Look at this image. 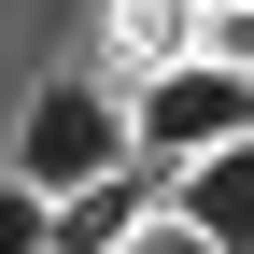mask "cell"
Wrapping results in <instances>:
<instances>
[{"label": "cell", "instance_id": "cell-1", "mask_svg": "<svg viewBox=\"0 0 254 254\" xmlns=\"http://www.w3.org/2000/svg\"><path fill=\"white\" fill-rule=\"evenodd\" d=\"M240 127H254V71H226V57H170V71H141V99H127V155L184 170V155L240 141Z\"/></svg>", "mask_w": 254, "mask_h": 254}, {"label": "cell", "instance_id": "cell-2", "mask_svg": "<svg viewBox=\"0 0 254 254\" xmlns=\"http://www.w3.org/2000/svg\"><path fill=\"white\" fill-rule=\"evenodd\" d=\"M113 155H127V99L85 85V71H57L43 99H28V127H14V184L28 198H71V184L113 170Z\"/></svg>", "mask_w": 254, "mask_h": 254}, {"label": "cell", "instance_id": "cell-3", "mask_svg": "<svg viewBox=\"0 0 254 254\" xmlns=\"http://www.w3.org/2000/svg\"><path fill=\"white\" fill-rule=\"evenodd\" d=\"M155 198H170V170H155V155H113V170H85L71 198H43V254H113Z\"/></svg>", "mask_w": 254, "mask_h": 254}, {"label": "cell", "instance_id": "cell-4", "mask_svg": "<svg viewBox=\"0 0 254 254\" xmlns=\"http://www.w3.org/2000/svg\"><path fill=\"white\" fill-rule=\"evenodd\" d=\"M170 212H184L212 254H254V127L212 141V155H184V170H170Z\"/></svg>", "mask_w": 254, "mask_h": 254}, {"label": "cell", "instance_id": "cell-5", "mask_svg": "<svg viewBox=\"0 0 254 254\" xmlns=\"http://www.w3.org/2000/svg\"><path fill=\"white\" fill-rule=\"evenodd\" d=\"M113 57H127V71L198 57V0H113Z\"/></svg>", "mask_w": 254, "mask_h": 254}, {"label": "cell", "instance_id": "cell-6", "mask_svg": "<svg viewBox=\"0 0 254 254\" xmlns=\"http://www.w3.org/2000/svg\"><path fill=\"white\" fill-rule=\"evenodd\" d=\"M113 254H212V240H198V226H184V212H170V198H155V212H141V226H127Z\"/></svg>", "mask_w": 254, "mask_h": 254}, {"label": "cell", "instance_id": "cell-7", "mask_svg": "<svg viewBox=\"0 0 254 254\" xmlns=\"http://www.w3.org/2000/svg\"><path fill=\"white\" fill-rule=\"evenodd\" d=\"M0 254H43V198H28L14 170H0Z\"/></svg>", "mask_w": 254, "mask_h": 254}, {"label": "cell", "instance_id": "cell-8", "mask_svg": "<svg viewBox=\"0 0 254 254\" xmlns=\"http://www.w3.org/2000/svg\"><path fill=\"white\" fill-rule=\"evenodd\" d=\"M198 57H226V71H254V0H240V14H198Z\"/></svg>", "mask_w": 254, "mask_h": 254}, {"label": "cell", "instance_id": "cell-9", "mask_svg": "<svg viewBox=\"0 0 254 254\" xmlns=\"http://www.w3.org/2000/svg\"><path fill=\"white\" fill-rule=\"evenodd\" d=\"M198 14H240V0H198Z\"/></svg>", "mask_w": 254, "mask_h": 254}]
</instances>
